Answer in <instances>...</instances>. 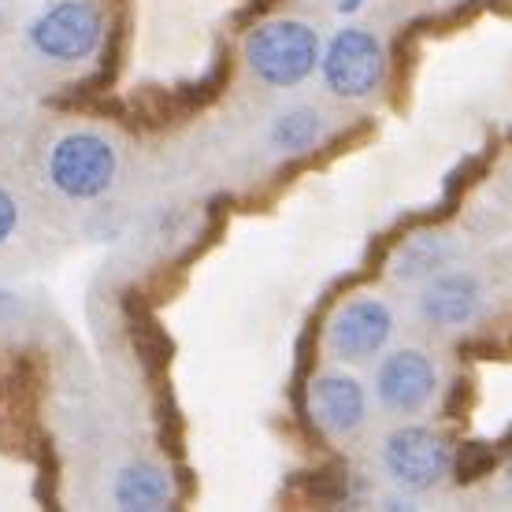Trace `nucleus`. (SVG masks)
Here are the masks:
<instances>
[{
  "mask_svg": "<svg viewBox=\"0 0 512 512\" xmlns=\"http://www.w3.org/2000/svg\"><path fill=\"white\" fill-rule=\"evenodd\" d=\"M119 156L93 130H71L45 156V179L67 201H97L116 186Z\"/></svg>",
  "mask_w": 512,
  "mask_h": 512,
  "instance_id": "obj_2",
  "label": "nucleus"
},
{
  "mask_svg": "<svg viewBox=\"0 0 512 512\" xmlns=\"http://www.w3.org/2000/svg\"><path fill=\"white\" fill-rule=\"evenodd\" d=\"M19 227V205H15V197L4 186H0V245L8 242Z\"/></svg>",
  "mask_w": 512,
  "mask_h": 512,
  "instance_id": "obj_13",
  "label": "nucleus"
},
{
  "mask_svg": "<svg viewBox=\"0 0 512 512\" xmlns=\"http://www.w3.org/2000/svg\"><path fill=\"white\" fill-rule=\"evenodd\" d=\"M383 475L405 494H427L453 472V446L431 427H397L379 449Z\"/></svg>",
  "mask_w": 512,
  "mask_h": 512,
  "instance_id": "obj_4",
  "label": "nucleus"
},
{
  "mask_svg": "<svg viewBox=\"0 0 512 512\" xmlns=\"http://www.w3.org/2000/svg\"><path fill=\"white\" fill-rule=\"evenodd\" d=\"M104 41V12L93 0H60L30 23V49L49 64H82Z\"/></svg>",
  "mask_w": 512,
  "mask_h": 512,
  "instance_id": "obj_5",
  "label": "nucleus"
},
{
  "mask_svg": "<svg viewBox=\"0 0 512 512\" xmlns=\"http://www.w3.org/2000/svg\"><path fill=\"white\" fill-rule=\"evenodd\" d=\"M438 394V368L423 349H394L375 368V401L394 416H416Z\"/></svg>",
  "mask_w": 512,
  "mask_h": 512,
  "instance_id": "obj_7",
  "label": "nucleus"
},
{
  "mask_svg": "<svg viewBox=\"0 0 512 512\" xmlns=\"http://www.w3.org/2000/svg\"><path fill=\"white\" fill-rule=\"evenodd\" d=\"M390 334H394L390 305L383 297L360 294L334 308V316L327 320V331H323V346L342 364H368L386 349Z\"/></svg>",
  "mask_w": 512,
  "mask_h": 512,
  "instance_id": "obj_6",
  "label": "nucleus"
},
{
  "mask_svg": "<svg viewBox=\"0 0 512 512\" xmlns=\"http://www.w3.org/2000/svg\"><path fill=\"white\" fill-rule=\"evenodd\" d=\"M483 308V286L472 271H438L423 279L416 316L435 331H464Z\"/></svg>",
  "mask_w": 512,
  "mask_h": 512,
  "instance_id": "obj_8",
  "label": "nucleus"
},
{
  "mask_svg": "<svg viewBox=\"0 0 512 512\" xmlns=\"http://www.w3.org/2000/svg\"><path fill=\"white\" fill-rule=\"evenodd\" d=\"M171 498H175L171 475L153 461L127 464L112 479V505L123 512H160L171 505Z\"/></svg>",
  "mask_w": 512,
  "mask_h": 512,
  "instance_id": "obj_10",
  "label": "nucleus"
},
{
  "mask_svg": "<svg viewBox=\"0 0 512 512\" xmlns=\"http://www.w3.org/2000/svg\"><path fill=\"white\" fill-rule=\"evenodd\" d=\"M509 490H512V464H509Z\"/></svg>",
  "mask_w": 512,
  "mask_h": 512,
  "instance_id": "obj_15",
  "label": "nucleus"
},
{
  "mask_svg": "<svg viewBox=\"0 0 512 512\" xmlns=\"http://www.w3.org/2000/svg\"><path fill=\"white\" fill-rule=\"evenodd\" d=\"M308 409L320 431L331 438H353L368 423V390L346 372H323L308 386Z\"/></svg>",
  "mask_w": 512,
  "mask_h": 512,
  "instance_id": "obj_9",
  "label": "nucleus"
},
{
  "mask_svg": "<svg viewBox=\"0 0 512 512\" xmlns=\"http://www.w3.org/2000/svg\"><path fill=\"white\" fill-rule=\"evenodd\" d=\"M323 86L342 101H368L386 82V49L364 26H346L320 56Z\"/></svg>",
  "mask_w": 512,
  "mask_h": 512,
  "instance_id": "obj_3",
  "label": "nucleus"
},
{
  "mask_svg": "<svg viewBox=\"0 0 512 512\" xmlns=\"http://www.w3.org/2000/svg\"><path fill=\"white\" fill-rule=\"evenodd\" d=\"M360 4H364V0H338V12L346 15V12H357Z\"/></svg>",
  "mask_w": 512,
  "mask_h": 512,
  "instance_id": "obj_14",
  "label": "nucleus"
},
{
  "mask_svg": "<svg viewBox=\"0 0 512 512\" xmlns=\"http://www.w3.org/2000/svg\"><path fill=\"white\" fill-rule=\"evenodd\" d=\"M453 256H457V242L449 234H435V231L412 234V238H405V242L397 245L394 260H390V275L397 282H423L431 279V275H438Z\"/></svg>",
  "mask_w": 512,
  "mask_h": 512,
  "instance_id": "obj_11",
  "label": "nucleus"
},
{
  "mask_svg": "<svg viewBox=\"0 0 512 512\" xmlns=\"http://www.w3.org/2000/svg\"><path fill=\"white\" fill-rule=\"evenodd\" d=\"M323 56L320 34L301 19H271L245 41V64L271 90H294L316 75Z\"/></svg>",
  "mask_w": 512,
  "mask_h": 512,
  "instance_id": "obj_1",
  "label": "nucleus"
},
{
  "mask_svg": "<svg viewBox=\"0 0 512 512\" xmlns=\"http://www.w3.org/2000/svg\"><path fill=\"white\" fill-rule=\"evenodd\" d=\"M327 138V116L320 108H290L271 123V145L286 156H301L320 149Z\"/></svg>",
  "mask_w": 512,
  "mask_h": 512,
  "instance_id": "obj_12",
  "label": "nucleus"
}]
</instances>
